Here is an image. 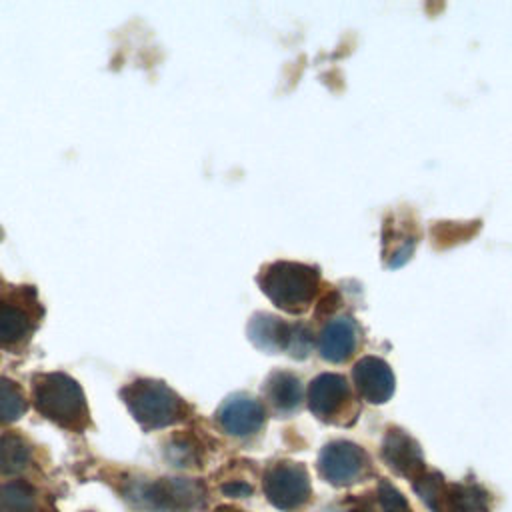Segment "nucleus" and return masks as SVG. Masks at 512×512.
<instances>
[{"mask_svg": "<svg viewBox=\"0 0 512 512\" xmlns=\"http://www.w3.org/2000/svg\"><path fill=\"white\" fill-rule=\"evenodd\" d=\"M414 490L432 512H488L490 494L474 482H446L438 472H422Z\"/></svg>", "mask_w": 512, "mask_h": 512, "instance_id": "nucleus-5", "label": "nucleus"}, {"mask_svg": "<svg viewBox=\"0 0 512 512\" xmlns=\"http://www.w3.org/2000/svg\"><path fill=\"white\" fill-rule=\"evenodd\" d=\"M218 512H240V510H234V508H220Z\"/></svg>", "mask_w": 512, "mask_h": 512, "instance_id": "nucleus-22", "label": "nucleus"}, {"mask_svg": "<svg viewBox=\"0 0 512 512\" xmlns=\"http://www.w3.org/2000/svg\"><path fill=\"white\" fill-rule=\"evenodd\" d=\"M264 394L268 402L280 412V414H290L294 412L300 402H302V384L300 378L294 376L292 372L276 370L268 376L264 384Z\"/></svg>", "mask_w": 512, "mask_h": 512, "instance_id": "nucleus-14", "label": "nucleus"}, {"mask_svg": "<svg viewBox=\"0 0 512 512\" xmlns=\"http://www.w3.org/2000/svg\"><path fill=\"white\" fill-rule=\"evenodd\" d=\"M0 512H40L36 490L24 480L0 486Z\"/></svg>", "mask_w": 512, "mask_h": 512, "instance_id": "nucleus-16", "label": "nucleus"}, {"mask_svg": "<svg viewBox=\"0 0 512 512\" xmlns=\"http://www.w3.org/2000/svg\"><path fill=\"white\" fill-rule=\"evenodd\" d=\"M264 406L250 396H230L216 414L220 428L232 436H252L264 426Z\"/></svg>", "mask_w": 512, "mask_h": 512, "instance_id": "nucleus-9", "label": "nucleus"}, {"mask_svg": "<svg viewBox=\"0 0 512 512\" xmlns=\"http://www.w3.org/2000/svg\"><path fill=\"white\" fill-rule=\"evenodd\" d=\"M32 332V318L18 304L0 300V344L14 346Z\"/></svg>", "mask_w": 512, "mask_h": 512, "instance_id": "nucleus-15", "label": "nucleus"}, {"mask_svg": "<svg viewBox=\"0 0 512 512\" xmlns=\"http://www.w3.org/2000/svg\"><path fill=\"white\" fill-rule=\"evenodd\" d=\"M356 344H358V330L354 320L348 316H340L328 322L320 332V340H318L320 356L328 362L348 360L354 354Z\"/></svg>", "mask_w": 512, "mask_h": 512, "instance_id": "nucleus-13", "label": "nucleus"}, {"mask_svg": "<svg viewBox=\"0 0 512 512\" xmlns=\"http://www.w3.org/2000/svg\"><path fill=\"white\" fill-rule=\"evenodd\" d=\"M222 492L228 496H246V494H250V486L244 482H230V484L222 486Z\"/></svg>", "mask_w": 512, "mask_h": 512, "instance_id": "nucleus-21", "label": "nucleus"}, {"mask_svg": "<svg viewBox=\"0 0 512 512\" xmlns=\"http://www.w3.org/2000/svg\"><path fill=\"white\" fill-rule=\"evenodd\" d=\"M352 376L360 396L372 404H384L394 392V374L390 366L376 356L360 358L352 368Z\"/></svg>", "mask_w": 512, "mask_h": 512, "instance_id": "nucleus-11", "label": "nucleus"}, {"mask_svg": "<svg viewBox=\"0 0 512 512\" xmlns=\"http://www.w3.org/2000/svg\"><path fill=\"white\" fill-rule=\"evenodd\" d=\"M350 400V388L340 374H320L308 388V406L320 420H334Z\"/></svg>", "mask_w": 512, "mask_h": 512, "instance_id": "nucleus-10", "label": "nucleus"}, {"mask_svg": "<svg viewBox=\"0 0 512 512\" xmlns=\"http://www.w3.org/2000/svg\"><path fill=\"white\" fill-rule=\"evenodd\" d=\"M320 474L334 486L354 484L368 468V456L352 442L336 440L322 448L318 458Z\"/></svg>", "mask_w": 512, "mask_h": 512, "instance_id": "nucleus-8", "label": "nucleus"}, {"mask_svg": "<svg viewBox=\"0 0 512 512\" xmlns=\"http://www.w3.org/2000/svg\"><path fill=\"white\" fill-rule=\"evenodd\" d=\"M384 462L400 476L410 478L412 482L424 472V458L420 446L402 430L392 428L382 442Z\"/></svg>", "mask_w": 512, "mask_h": 512, "instance_id": "nucleus-12", "label": "nucleus"}, {"mask_svg": "<svg viewBox=\"0 0 512 512\" xmlns=\"http://www.w3.org/2000/svg\"><path fill=\"white\" fill-rule=\"evenodd\" d=\"M332 512H344V510H332Z\"/></svg>", "mask_w": 512, "mask_h": 512, "instance_id": "nucleus-23", "label": "nucleus"}, {"mask_svg": "<svg viewBox=\"0 0 512 512\" xmlns=\"http://www.w3.org/2000/svg\"><path fill=\"white\" fill-rule=\"evenodd\" d=\"M30 446L12 432L0 434V474L22 472L30 464Z\"/></svg>", "mask_w": 512, "mask_h": 512, "instance_id": "nucleus-17", "label": "nucleus"}, {"mask_svg": "<svg viewBox=\"0 0 512 512\" xmlns=\"http://www.w3.org/2000/svg\"><path fill=\"white\" fill-rule=\"evenodd\" d=\"M264 294L282 310L302 314L318 290V270L300 262H274L258 278Z\"/></svg>", "mask_w": 512, "mask_h": 512, "instance_id": "nucleus-3", "label": "nucleus"}, {"mask_svg": "<svg viewBox=\"0 0 512 512\" xmlns=\"http://www.w3.org/2000/svg\"><path fill=\"white\" fill-rule=\"evenodd\" d=\"M248 338L256 344V348L276 354L280 350H288L290 356H306L312 344V336L306 324H288L282 318L266 312H258L252 316L248 324Z\"/></svg>", "mask_w": 512, "mask_h": 512, "instance_id": "nucleus-6", "label": "nucleus"}, {"mask_svg": "<svg viewBox=\"0 0 512 512\" xmlns=\"http://www.w3.org/2000/svg\"><path fill=\"white\" fill-rule=\"evenodd\" d=\"M266 498L284 512L302 508L310 498V478L298 462H276L264 474Z\"/></svg>", "mask_w": 512, "mask_h": 512, "instance_id": "nucleus-7", "label": "nucleus"}, {"mask_svg": "<svg viewBox=\"0 0 512 512\" xmlns=\"http://www.w3.org/2000/svg\"><path fill=\"white\" fill-rule=\"evenodd\" d=\"M36 410L62 428L80 432L88 426V406L76 380L62 372L40 374L32 390Z\"/></svg>", "mask_w": 512, "mask_h": 512, "instance_id": "nucleus-1", "label": "nucleus"}, {"mask_svg": "<svg viewBox=\"0 0 512 512\" xmlns=\"http://www.w3.org/2000/svg\"><path fill=\"white\" fill-rule=\"evenodd\" d=\"M168 458L174 466H192L198 462V450L188 438H174L168 446Z\"/></svg>", "mask_w": 512, "mask_h": 512, "instance_id": "nucleus-20", "label": "nucleus"}, {"mask_svg": "<svg viewBox=\"0 0 512 512\" xmlns=\"http://www.w3.org/2000/svg\"><path fill=\"white\" fill-rule=\"evenodd\" d=\"M126 500L148 512H194L204 506L206 488L192 478L138 480L128 486Z\"/></svg>", "mask_w": 512, "mask_h": 512, "instance_id": "nucleus-2", "label": "nucleus"}, {"mask_svg": "<svg viewBox=\"0 0 512 512\" xmlns=\"http://www.w3.org/2000/svg\"><path fill=\"white\" fill-rule=\"evenodd\" d=\"M122 398L146 430L164 428L184 418L186 406L166 384L156 380H136L122 390Z\"/></svg>", "mask_w": 512, "mask_h": 512, "instance_id": "nucleus-4", "label": "nucleus"}, {"mask_svg": "<svg viewBox=\"0 0 512 512\" xmlns=\"http://www.w3.org/2000/svg\"><path fill=\"white\" fill-rule=\"evenodd\" d=\"M26 412L22 390L8 378L0 376V424L18 420Z\"/></svg>", "mask_w": 512, "mask_h": 512, "instance_id": "nucleus-18", "label": "nucleus"}, {"mask_svg": "<svg viewBox=\"0 0 512 512\" xmlns=\"http://www.w3.org/2000/svg\"><path fill=\"white\" fill-rule=\"evenodd\" d=\"M374 502L378 504L380 512H412L406 498L386 480L378 484V490L374 494Z\"/></svg>", "mask_w": 512, "mask_h": 512, "instance_id": "nucleus-19", "label": "nucleus"}]
</instances>
